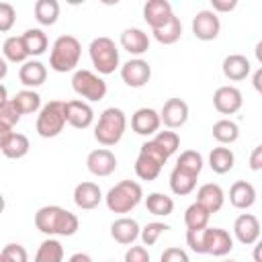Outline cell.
Instances as JSON below:
<instances>
[{
    "label": "cell",
    "mask_w": 262,
    "mask_h": 262,
    "mask_svg": "<svg viewBox=\"0 0 262 262\" xmlns=\"http://www.w3.org/2000/svg\"><path fill=\"white\" fill-rule=\"evenodd\" d=\"M33 221H35V227L41 233L49 235V237L51 235H66V237H70L80 227L78 217L72 211H68L63 207H57V205H45V207L37 209Z\"/></svg>",
    "instance_id": "6da1fadb"
},
{
    "label": "cell",
    "mask_w": 262,
    "mask_h": 262,
    "mask_svg": "<svg viewBox=\"0 0 262 262\" xmlns=\"http://www.w3.org/2000/svg\"><path fill=\"white\" fill-rule=\"evenodd\" d=\"M80 55H82V45L74 35H61L53 41L51 45V53H49V68L53 72L66 74L76 70V66L80 63Z\"/></svg>",
    "instance_id": "7a4b0ae2"
},
{
    "label": "cell",
    "mask_w": 262,
    "mask_h": 262,
    "mask_svg": "<svg viewBox=\"0 0 262 262\" xmlns=\"http://www.w3.org/2000/svg\"><path fill=\"white\" fill-rule=\"evenodd\" d=\"M127 129V117L121 108L117 106H108L100 113L98 117V123L94 125V139L104 145V147H111V145H117L123 137Z\"/></svg>",
    "instance_id": "3957f363"
},
{
    "label": "cell",
    "mask_w": 262,
    "mask_h": 262,
    "mask_svg": "<svg viewBox=\"0 0 262 262\" xmlns=\"http://www.w3.org/2000/svg\"><path fill=\"white\" fill-rule=\"evenodd\" d=\"M143 199V188L135 180H121L117 182L104 196V203L111 213H131Z\"/></svg>",
    "instance_id": "277c9868"
},
{
    "label": "cell",
    "mask_w": 262,
    "mask_h": 262,
    "mask_svg": "<svg viewBox=\"0 0 262 262\" xmlns=\"http://www.w3.org/2000/svg\"><path fill=\"white\" fill-rule=\"evenodd\" d=\"M166 160H168V154L154 139L145 141L139 147V156L135 160V174H137V178L147 180V182L149 180H156L160 176Z\"/></svg>",
    "instance_id": "5b68a950"
},
{
    "label": "cell",
    "mask_w": 262,
    "mask_h": 262,
    "mask_svg": "<svg viewBox=\"0 0 262 262\" xmlns=\"http://www.w3.org/2000/svg\"><path fill=\"white\" fill-rule=\"evenodd\" d=\"M66 123H68V119H66V102L63 100H49L39 111L35 129L43 139H51V137H57L63 131Z\"/></svg>",
    "instance_id": "8992f818"
},
{
    "label": "cell",
    "mask_w": 262,
    "mask_h": 262,
    "mask_svg": "<svg viewBox=\"0 0 262 262\" xmlns=\"http://www.w3.org/2000/svg\"><path fill=\"white\" fill-rule=\"evenodd\" d=\"M90 61L98 74L108 76L119 68V49L111 37H96L88 45Z\"/></svg>",
    "instance_id": "52a82bcc"
},
{
    "label": "cell",
    "mask_w": 262,
    "mask_h": 262,
    "mask_svg": "<svg viewBox=\"0 0 262 262\" xmlns=\"http://www.w3.org/2000/svg\"><path fill=\"white\" fill-rule=\"evenodd\" d=\"M72 88L80 98H84L88 102L102 100L106 96V90H108L106 82L90 70H76L72 76Z\"/></svg>",
    "instance_id": "ba28073f"
},
{
    "label": "cell",
    "mask_w": 262,
    "mask_h": 262,
    "mask_svg": "<svg viewBox=\"0 0 262 262\" xmlns=\"http://www.w3.org/2000/svg\"><path fill=\"white\" fill-rule=\"evenodd\" d=\"M121 78L131 88H143L151 78V66L141 57H133L121 66Z\"/></svg>",
    "instance_id": "9c48e42d"
},
{
    "label": "cell",
    "mask_w": 262,
    "mask_h": 262,
    "mask_svg": "<svg viewBox=\"0 0 262 262\" xmlns=\"http://www.w3.org/2000/svg\"><path fill=\"white\" fill-rule=\"evenodd\" d=\"M221 31V20L219 14H215L213 10H199L192 18V33L199 41H213L217 39Z\"/></svg>",
    "instance_id": "30bf717a"
},
{
    "label": "cell",
    "mask_w": 262,
    "mask_h": 262,
    "mask_svg": "<svg viewBox=\"0 0 262 262\" xmlns=\"http://www.w3.org/2000/svg\"><path fill=\"white\" fill-rule=\"evenodd\" d=\"M86 168H88L90 174H94L98 178H104V176H111L117 170V158L108 147H98V149H92L88 154Z\"/></svg>",
    "instance_id": "8fae6325"
},
{
    "label": "cell",
    "mask_w": 262,
    "mask_h": 262,
    "mask_svg": "<svg viewBox=\"0 0 262 262\" xmlns=\"http://www.w3.org/2000/svg\"><path fill=\"white\" fill-rule=\"evenodd\" d=\"M244 96L235 86H219L213 94V106L221 115H233L242 108Z\"/></svg>",
    "instance_id": "7c38bea8"
},
{
    "label": "cell",
    "mask_w": 262,
    "mask_h": 262,
    "mask_svg": "<svg viewBox=\"0 0 262 262\" xmlns=\"http://www.w3.org/2000/svg\"><path fill=\"white\" fill-rule=\"evenodd\" d=\"M162 125V117L156 108H149V106H141L133 113L131 117V129L137 133V135H143V137H149V135H156L158 129Z\"/></svg>",
    "instance_id": "4fadbf2b"
},
{
    "label": "cell",
    "mask_w": 262,
    "mask_h": 262,
    "mask_svg": "<svg viewBox=\"0 0 262 262\" xmlns=\"http://www.w3.org/2000/svg\"><path fill=\"white\" fill-rule=\"evenodd\" d=\"M233 235L244 246H254L260 239V221L252 213H242L233 221Z\"/></svg>",
    "instance_id": "5bb4252c"
},
{
    "label": "cell",
    "mask_w": 262,
    "mask_h": 262,
    "mask_svg": "<svg viewBox=\"0 0 262 262\" xmlns=\"http://www.w3.org/2000/svg\"><path fill=\"white\" fill-rule=\"evenodd\" d=\"M233 250V237L227 229L207 227L205 229V254L209 256H225Z\"/></svg>",
    "instance_id": "9a60e30c"
},
{
    "label": "cell",
    "mask_w": 262,
    "mask_h": 262,
    "mask_svg": "<svg viewBox=\"0 0 262 262\" xmlns=\"http://www.w3.org/2000/svg\"><path fill=\"white\" fill-rule=\"evenodd\" d=\"M160 117L168 129H178L188 121V104L182 98H168L160 111Z\"/></svg>",
    "instance_id": "2e32d148"
},
{
    "label": "cell",
    "mask_w": 262,
    "mask_h": 262,
    "mask_svg": "<svg viewBox=\"0 0 262 262\" xmlns=\"http://www.w3.org/2000/svg\"><path fill=\"white\" fill-rule=\"evenodd\" d=\"M66 119L74 129H88L94 121V111L86 100H66Z\"/></svg>",
    "instance_id": "e0dca14e"
},
{
    "label": "cell",
    "mask_w": 262,
    "mask_h": 262,
    "mask_svg": "<svg viewBox=\"0 0 262 262\" xmlns=\"http://www.w3.org/2000/svg\"><path fill=\"white\" fill-rule=\"evenodd\" d=\"M172 16H174V12H172V4L168 0H147L143 4V18L151 27V31L164 27Z\"/></svg>",
    "instance_id": "ac0fdd59"
},
{
    "label": "cell",
    "mask_w": 262,
    "mask_h": 262,
    "mask_svg": "<svg viewBox=\"0 0 262 262\" xmlns=\"http://www.w3.org/2000/svg\"><path fill=\"white\" fill-rule=\"evenodd\" d=\"M29 137L25 133L18 131H10V133H2L0 135V151L10 158V160H20L29 154Z\"/></svg>",
    "instance_id": "d6986e66"
},
{
    "label": "cell",
    "mask_w": 262,
    "mask_h": 262,
    "mask_svg": "<svg viewBox=\"0 0 262 262\" xmlns=\"http://www.w3.org/2000/svg\"><path fill=\"white\" fill-rule=\"evenodd\" d=\"M141 235V227L133 217H119L111 225V237L121 246H133V242Z\"/></svg>",
    "instance_id": "ffe728a7"
},
{
    "label": "cell",
    "mask_w": 262,
    "mask_h": 262,
    "mask_svg": "<svg viewBox=\"0 0 262 262\" xmlns=\"http://www.w3.org/2000/svg\"><path fill=\"white\" fill-rule=\"evenodd\" d=\"M102 201V190L96 182H80L76 184L74 188V203L78 209H84V211H90V209H96Z\"/></svg>",
    "instance_id": "44dd1931"
},
{
    "label": "cell",
    "mask_w": 262,
    "mask_h": 262,
    "mask_svg": "<svg viewBox=\"0 0 262 262\" xmlns=\"http://www.w3.org/2000/svg\"><path fill=\"white\" fill-rule=\"evenodd\" d=\"M121 47L125 51H129L131 55H143L149 49V37L145 31L137 29V27H129L121 33Z\"/></svg>",
    "instance_id": "7402d4cb"
},
{
    "label": "cell",
    "mask_w": 262,
    "mask_h": 262,
    "mask_svg": "<svg viewBox=\"0 0 262 262\" xmlns=\"http://www.w3.org/2000/svg\"><path fill=\"white\" fill-rule=\"evenodd\" d=\"M196 203H201L209 213H217L225 203V192L219 184L207 182L196 190Z\"/></svg>",
    "instance_id": "603a6c76"
},
{
    "label": "cell",
    "mask_w": 262,
    "mask_h": 262,
    "mask_svg": "<svg viewBox=\"0 0 262 262\" xmlns=\"http://www.w3.org/2000/svg\"><path fill=\"white\" fill-rule=\"evenodd\" d=\"M18 80H20L27 88L33 90V88L45 84V80H47V68H45L39 59H29V61H25V63L20 66V70H18Z\"/></svg>",
    "instance_id": "cb8c5ba5"
},
{
    "label": "cell",
    "mask_w": 262,
    "mask_h": 262,
    "mask_svg": "<svg viewBox=\"0 0 262 262\" xmlns=\"http://www.w3.org/2000/svg\"><path fill=\"white\" fill-rule=\"evenodd\" d=\"M229 203L235 209H250L256 203V188L248 180H235L229 188Z\"/></svg>",
    "instance_id": "d4e9b609"
},
{
    "label": "cell",
    "mask_w": 262,
    "mask_h": 262,
    "mask_svg": "<svg viewBox=\"0 0 262 262\" xmlns=\"http://www.w3.org/2000/svg\"><path fill=\"white\" fill-rule=\"evenodd\" d=\"M223 76L227 80H233V82H239V80H246V76L250 74L252 66H250V59L242 53H231L223 59Z\"/></svg>",
    "instance_id": "484cf974"
},
{
    "label": "cell",
    "mask_w": 262,
    "mask_h": 262,
    "mask_svg": "<svg viewBox=\"0 0 262 262\" xmlns=\"http://www.w3.org/2000/svg\"><path fill=\"white\" fill-rule=\"evenodd\" d=\"M2 55L6 61H12V63H25L29 61V51L25 47V41H23V35H10L4 39L2 43Z\"/></svg>",
    "instance_id": "4316f807"
},
{
    "label": "cell",
    "mask_w": 262,
    "mask_h": 262,
    "mask_svg": "<svg viewBox=\"0 0 262 262\" xmlns=\"http://www.w3.org/2000/svg\"><path fill=\"white\" fill-rule=\"evenodd\" d=\"M196 178H199V176H194V174H190V172H186V170L174 166V170L170 172V188H172L174 194L186 196V194H190V192L194 190Z\"/></svg>",
    "instance_id": "83f0119b"
},
{
    "label": "cell",
    "mask_w": 262,
    "mask_h": 262,
    "mask_svg": "<svg viewBox=\"0 0 262 262\" xmlns=\"http://www.w3.org/2000/svg\"><path fill=\"white\" fill-rule=\"evenodd\" d=\"M235 164V156L229 147H213L211 154H209V166L215 174H227Z\"/></svg>",
    "instance_id": "f1b7e54d"
},
{
    "label": "cell",
    "mask_w": 262,
    "mask_h": 262,
    "mask_svg": "<svg viewBox=\"0 0 262 262\" xmlns=\"http://www.w3.org/2000/svg\"><path fill=\"white\" fill-rule=\"evenodd\" d=\"M35 20L43 27H51L59 18V2L57 0H37L35 2Z\"/></svg>",
    "instance_id": "f546056e"
},
{
    "label": "cell",
    "mask_w": 262,
    "mask_h": 262,
    "mask_svg": "<svg viewBox=\"0 0 262 262\" xmlns=\"http://www.w3.org/2000/svg\"><path fill=\"white\" fill-rule=\"evenodd\" d=\"M12 102L18 108L20 115H35V113H39L43 108L41 106V96L31 88H25V90L16 92L12 96Z\"/></svg>",
    "instance_id": "4dcf8cb0"
},
{
    "label": "cell",
    "mask_w": 262,
    "mask_h": 262,
    "mask_svg": "<svg viewBox=\"0 0 262 262\" xmlns=\"http://www.w3.org/2000/svg\"><path fill=\"white\" fill-rule=\"evenodd\" d=\"M23 41H25V47L29 51V57H39L49 47V39L41 29H27L23 33Z\"/></svg>",
    "instance_id": "1f68e13d"
},
{
    "label": "cell",
    "mask_w": 262,
    "mask_h": 262,
    "mask_svg": "<svg viewBox=\"0 0 262 262\" xmlns=\"http://www.w3.org/2000/svg\"><path fill=\"white\" fill-rule=\"evenodd\" d=\"M33 262H63V246L55 237H47L39 244Z\"/></svg>",
    "instance_id": "d6a6232c"
},
{
    "label": "cell",
    "mask_w": 262,
    "mask_h": 262,
    "mask_svg": "<svg viewBox=\"0 0 262 262\" xmlns=\"http://www.w3.org/2000/svg\"><path fill=\"white\" fill-rule=\"evenodd\" d=\"M209 219H211V213L196 201L192 205H188L184 211L186 229H205V227H209Z\"/></svg>",
    "instance_id": "836d02e7"
},
{
    "label": "cell",
    "mask_w": 262,
    "mask_h": 262,
    "mask_svg": "<svg viewBox=\"0 0 262 262\" xmlns=\"http://www.w3.org/2000/svg\"><path fill=\"white\" fill-rule=\"evenodd\" d=\"M145 207L156 217H168L174 211V201L164 192H149L145 199Z\"/></svg>",
    "instance_id": "e575fe53"
},
{
    "label": "cell",
    "mask_w": 262,
    "mask_h": 262,
    "mask_svg": "<svg viewBox=\"0 0 262 262\" xmlns=\"http://www.w3.org/2000/svg\"><path fill=\"white\" fill-rule=\"evenodd\" d=\"M151 33H154V39H156L158 43H162V45H172V43H176V41L180 39V35H182V23H180L178 16H172L164 27L154 29Z\"/></svg>",
    "instance_id": "d590c367"
},
{
    "label": "cell",
    "mask_w": 262,
    "mask_h": 262,
    "mask_svg": "<svg viewBox=\"0 0 262 262\" xmlns=\"http://www.w3.org/2000/svg\"><path fill=\"white\" fill-rule=\"evenodd\" d=\"M211 133H213V139H215L217 143L227 145V143L237 141V137H239V127H237V123H233V121H229V119H221V121H217V123L213 125Z\"/></svg>",
    "instance_id": "8d00e7d4"
},
{
    "label": "cell",
    "mask_w": 262,
    "mask_h": 262,
    "mask_svg": "<svg viewBox=\"0 0 262 262\" xmlns=\"http://www.w3.org/2000/svg\"><path fill=\"white\" fill-rule=\"evenodd\" d=\"M20 117H23V115H20L18 108L14 106L12 98L2 100V102H0V135H2V133H10L12 127L20 121Z\"/></svg>",
    "instance_id": "74e56055"
},
{
    "label": "cell",
    "mask_w": 262,
    "mask_h": 262,
    "mask_svg": "<svg viewBox=\"0 0 262 262\" xmlns=\"http://www.w3.org/2000/svg\"><path fill=\"white\" fill-rule=\"evenodd\" d=\"M203 164H205V162H203V156H201L199 151H194V149L182 151V154L178 156V160H176V166H178V168H182V170H186V172H190V174H194V176L201 174Z\"/></svg>",
    "instance_id": "f35d334b"
},
{
    "label": "cell",
    "mask_w": 262,
    "mask_h": 262,
    "mask_svg": "<svg viewBox=\"0 0 262 262\" xmlns=\"http://www.w3.org/2000/svg\"><path fill=\"white\" fill-rule=\"evenodd\" d=\"M151 139L168 154V158H170L172 154H176L178 147H180V137L176 135V131H158Z\"/></svg>",
    "instance_id": "ab89813d"
},
{
    "label": "cell",
    "mask_w": 262,
    "mask_h": 262,
    "mask_svg": "<svg viewBox=\"0 0 262 262\" xmlns=\"http://www.w3.org/2000/svg\"><path fill=\"white\" fill-rule=\"evenodd\" d=\"M170 229V225L168 223H162V221H151V223H147L143 229H141V242H143V246H154L158 239H160V235L162 233H166Z\"/></svg>",
    "instance_id": "60d3db41"
},
{
    "label": "cell",
    "mask_w": 262,
    "mask_h": 262,
    "mask_svg": "<svg viewBox=\"0 0 262 262\" xmlns=\"http://www.w3.org/2000/svg\"><path fill=\"white\" fill-rule=\"evenodd\" d=\"M0 262H29V254L20 244H6L0 252Z\"/></svg>",
    "instance_id": "b9f144b4"
},
{
    "label": "cell",
    "mask_w": 262,
    "mask_h": 262,
    "mask_svg": "<svg viewBox=\"0 0 262 262\" xmlns=\"http://www.w3.org/2000/svg\"><path fill=\"white\" fill-rule=\"evenodd\" d=\"M16 20V10L10 2H0V31L8 33Z\"/></svg>",
    "instance_id": "7bdbcfd3"
},
{
    "label": "cell",
    "mask_w": 262,
    "mask_h": 262,
    "mask_svg": "<svg viewBox=\"0 0 262 262\" xmlns=\"http://www.w3.org/2000/svg\"><path fill=\"white\" fill-rule=\"evenodd\" d=\"M205 229H186V244L194 254H205Z\"/></svg>",
    "instance_id": "ee69618b"
},
{
    "label": "cell",
    "mask_w": 262,
    "mask_h": 262,
    "mask_svg": "<svg viewBox=\"0 0 262 262\" xmlns=\"http://www.w3.org/2000/svg\"><path fill=\"white\" fill-rule=\"evenodd\" d=\"M160 262H190V258H188V254H186L182 248L172 246V248H166V250L162 252Z\"/></svg>",
    "instance_id": "f6af8a7d"
},
{
    "label": "cell",
    "mask_w": 262,
    "mask_h": 262,
    "mask_svg": "<svg viewBox=\"0 0 262 262\" xmlns=\"http://www.w3.org/2000/svg\"><path fill=\"white\" fill-rule=\"evenodd\" d=\"M125 262H149V252L145 246H129L125 252Z\"/></svg>",
    "instance_id": "bcb514c9"
},
{
    "label": "cell",
    "mask_w": 262,
    "mask_h": 262,
    "mask_svg": "<svg viewBox=\"0 0 262 262\" xmlns=\"http://www.w3.org/2000/svg\"><path fill=\"white\" fill-rule=\"evenodd\" d=\"M235 6H237V0H211V10L215 14L231 12V10H235Z\"/></svg>",
    "instance_id": "7dc6e473"
},
{
    "label": "cell",
    "mask_w": 262,
    "mask_h": 262,
    "mask_svg": "<svg viewBox=\"0 0 262 262\" xmlns=\"http://www.w3.org/2000/svg\"><path fill=\"white\" fill-rule=\"evenodd\" d=\"M248 164H250V170H254V172L262 170V143H260V145H256V147L252 149Z\"/></svg>",
    "instance_id": "c3c4849f"
},
{
    "label": "cell",
    "mask_w": 262,
    "mask_h": 262,
    "mask_svg": "<svg viewBox=\"0 0 262 262\" xmlns=\"http://www.w3.org/2000/svg\"><path fill=\"white\" fill-rule=\"evenodd\" d=\"M252 86L258 94H262V68H258L254 74H252Z\"/></svg>",
    "instance_id": "681fc988"
},
{
    "label": "cell",
    "mask_w": 262,
    "mask_h": 262,
    "mask_svg": "<svg viewBox=\"0 0 262 262\" xmlns=\"http://www.w3.org/2000/svg\"><path fill=\"white\" fill-rule=\"evenodd\" d=\"M68 262H94L88 254H84V252H76V254H72L70 256V260Z\"/></svg>",
    "instance_id": "f907efd6"
},
{
    "label": "cell",
    "mask_w": 262,
    "mask_h": 262,
    "mask_svg": "<svg viewBox=\"0 0 262 262\" xmlns=\"http://www.w3.org/2000/svg\"><path fill=\"white\" fill-rule=\"evenodd\" d=\"M252 258H254V262H262V239H258V242L254 244Z\"/></svg>",
    "instance_id": "816d5d0a"
},
{
    "label": "cell",
    "mask_w": 262,
    "mask_h": 262,
    "mask_svg": "<svg viewBox=\"0 0 262 262\" xmlns=\"http://www.w3.org/2000/svg\"><path fill=\"white\" fill-rule=\"evenodd\" d=\"M254 55H256V59L262 63V41H258L256 43V49H254Z\"/></svg>",
    "instance_id": "f5cc1de1"
},
{
    "label": "cell",
    "mask_w": 262,
    "mask_h": 262,
    "mask_svg": "<svg viewBox=\"0 0 262 262\" xmlns=\"http://www.w3.org/2000/svg\"><path fill=\"white\" fill-rule=\"evenodd\" d=\"M225 262H235V260H225Z\"/></svg>",
    "instance_id": "db71d44e"
}]
</instances>
